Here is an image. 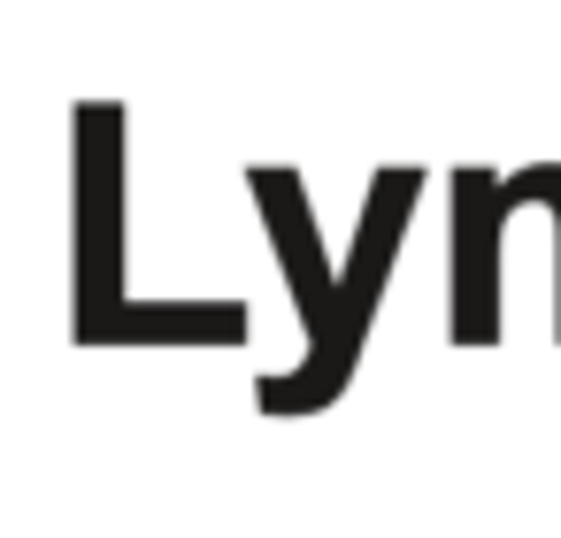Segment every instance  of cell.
<instances>
[{"mask_svg": "<svg viewBox=\"0 0 561 538\" xmlns=\"http://www.w3.org/2000/svg\"><path fill=\"white\" fill-rule=\"evenodd\" d=\"M247 193H254V208H262V224H270L285 293H293L300 331H308L300 369L262 377V385H254V408L277 415V423H285V415H323V408L354 385V362H362L369 323H377V300H385V285H392V254H400V239H408L423 170L392 162V170L369 178V201H362V224H354L346 262L323 254V231H316V208H308V185H300L293 162L247 170Z\"/></svg>", "mask_w": 561, "mask_h": 538, "instance_id": "obj_1", "label": "cell"}, {"mask_svg": "<svg viewBox=\"0 0 561 538\" xmlns=\"http://www.w3.org/2000/svg\"><path fill=\"white\" fill-rule=\"evenodd\" d=\"M500 208L515 216V208H553V231H561V162H530V170H515L507 178V193H500ZM561 331V323H553Z\"/></svg>", "mask_w": 561, "mask_h": 538, "instance_id": "obj_4", "label": "cell"}, {"mask_svg": "<svg viewBox=\"0 0 561 538\" xmlns=\"http://www.w3.org/2000/svg\"><path fill=\"white\" fill-rule=\"evenodd\" d=\"M454 293H446V339L454 346H500V247H507V178L454 170Z\"/></svg>", "mask_w": 561, "mask_h": 538, "instance_id": "obj_3", "label": "cell"}, {"mask_svg": "<svg viewBox=\"0 0 561 538\" xmlns=\"http://www.w3.org/2000/svg\"><path fill=\"white\" fill-rule=\"evenodd\" d=\"M78 131V346H124L131 323V285H124V254H131V224H124V131L131 116L116 101H78L70 116Z\"/></svg>", "mask_w": 561, "mask_h": 538, "instance_id": "obj_2", "label": "cell"}]
</instances>
